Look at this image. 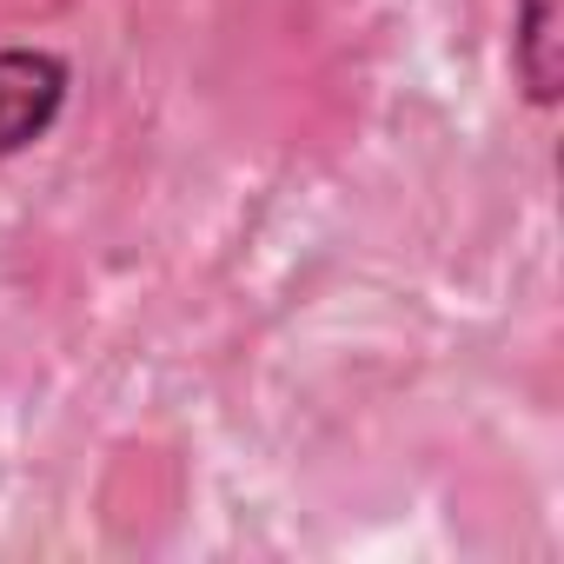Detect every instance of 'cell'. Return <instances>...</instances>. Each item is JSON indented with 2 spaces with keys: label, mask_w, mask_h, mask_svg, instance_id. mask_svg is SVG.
Returning <instances> with one entry per match:
<instances>
[{
  "label": "cell",
  "mask_w": 564,
  "mask_h": 564,
  "mask_svg": "<svg viewBox=\"0 0 564 564\" xmlns=\"http://www.w3.org/2000/svg\"><path fill=\"white\" fill-rule=\"evenodd\" d=\"M67 94H74V67L54 47H0V166L54 133Z\"/></svg>",
  "instance_id": "1"
},
{
  "label": "cell",
  "mask_w": 564,
  "mask_h": 564,
  "mask_svg": "<svg viewBox=\"0 0 564 564\" xmlns=\"http://www.w3.org/2000/svg\"><path fill=\"white\" fill-rule=\"evenodd\" d=\"M511 74L531 107H557V0H511Z\"/></svg>",
  "instance_id": "2"
}]
</instances>
